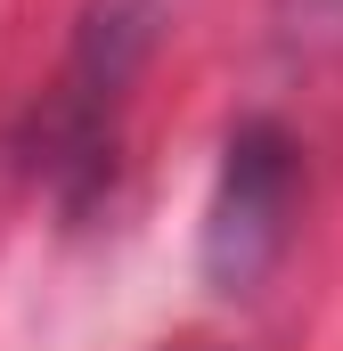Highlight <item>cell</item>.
<instances>
[{"label":"cell","mask_w":343,"mask_h":351,"mask_svg":"<svg viewBox=\"0 0 343 351\" xmlns=\"http://www.w3.org/2000/svg\"><path fill=\"white\" fill-rule=\"evenodd\" d=\"M294 213H303V139L270 114L237 123L213 172V204H204V278L229 294L261 286L294 237Z\"/></svg>","instance_id":"2"},{"label":"cell","mask_w":343,"mask_h":351,"mask_svg":"<svg viewBox=\"0 0 343 351\" xmlns=\"http://www.w3.org/2000/svg\"><path fill=\"white\" fill-rule=\"evenodd\" d=\"M311 8H319V16H335V25H343V0H311Z\"/></svg>","instance_id":"3"},{"label":"cell","mask_w":343,"mask_h":351,"mask_svg":"<svg viewBox=\"0 0 343 351\" xmlns=\"http://www.w3.org/2000/svg\"><path fill=\"white\" fill-rule=\"evenodd\" d=\"M156 41V16L147 0H98L66 49V74L33 98L25 131H16V156L25 172L41 180L66 213H90L115 180V147H123V106L139 82V58Z\"/></svg>","instance_id":"1"}]
</instances>
